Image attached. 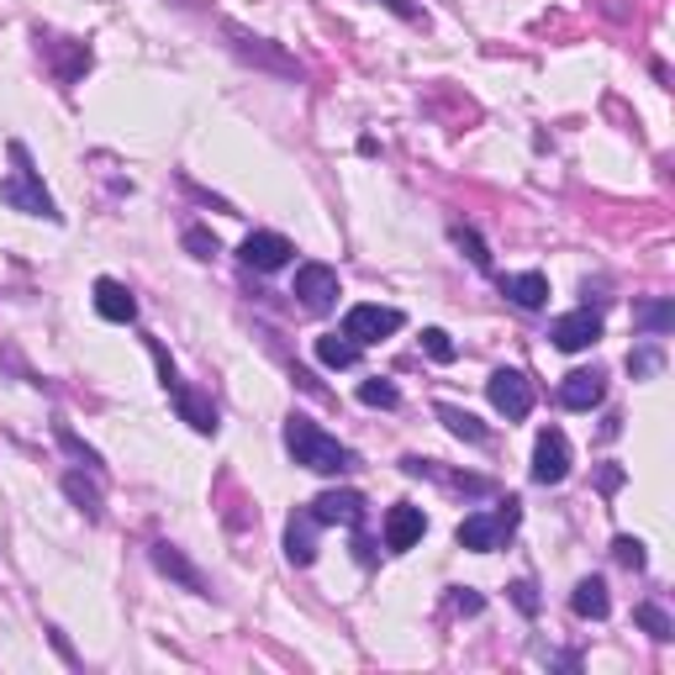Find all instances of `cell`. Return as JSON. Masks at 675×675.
<instances>
[{"label":"cell","instance_id":"6da1fadb","mask_svg":"<svg viewBox=\"0 0 675 675\" xmlns=\"http://www.w3.org/2000/svg\"><path fill=\"white\" fill-rule=\"evenodd\" d=\"M286 449H290V459H296L301 470H312V475H349V470H360V454H354L349 443H338L333 433H322L312 417H301V411L286 417Z\"/></svg>","mask_w":675,"mask_h":675},{"label":"cell","instance_id":"7a4b0ae2","mask_svg":"<svg viewBox=\"0 0 675 675\" xmlns=\"http://www.w3.org/2000/svg\"><path fill=\"white\" fill-rule=\"evenodd\" d=\"M11 159H17V169L0 180V201L11 206V212H22V217H43V222H58L64 212L53 206L49 185L38 180V169H32V159H26L22 143H11Z\"/></svg>","mask_w":675,"mask_h":675},{"label":"cell","instance_id":"3957f363","mask_svg":"<svg viewBox=\"0 0 675 675\" xmlns=\"http://www.w3.org/2000/svg\"><path fill=\"white\" fill-rule=\"evenodd\" d=\"M517 523H523V502L506 496V502L491 506V512H470L454 528V538H459V549H470V555H491V549H502L506 538H512Z\"/></svg>","mask_w":675,"mask_h":675},{"label":"cell","instance_id":"277c9868","mask_svg":"<svg viewBox=\"0 0 675 675\" xmlns=\"http://www.w3.org/2000/svg\"><path fill=\"white\" fill-rule=\"evenodd\" d=\"M222 38H227V49L238 53L243 64H254V69L275 74V79H307V69H301V58H290L280 43H269V38H254L248 26L238 22H222Z\"/></svg>","mask_w":675,"mask_h":675},{"label":"cell","instance_id":"5b68a950","mask_svg":"<svg viewBox=\"0 0 675 675\" xmlns=\"http://www.w3.org/2000/svg\"><path fill=\"white\" fill-rule=\"evenodd\" d=\"M407 328V312L401 307H381V301H360V307H349L343 312V338L349 343H381V338L401 333Z\"/></svg>","mask_w":675,"mask_h":675},{"label":"cell","instance_id":"8992f818","mask_svg":"<svg viewBox=\"0 0 675 675\" xmlns=\"http://www.w3.org/2000/svg\"><path fill=\"white\" fill-rule=\"evenodd\" d=\"M570 464H576V454H570L565 428H544L533 443V485H559L570 475Z\"/></svg>","mask_w":675,"mask_h":675},{"label":"cell","instance_id":"52a82bcc","mask_svg":"<svg viewBox=\"0 0 675 675\" xmlns=\"http://www.w3.org/2000/svg\"><path fill=\"white\" fill-rule=\"evenodd\" d=\"M307 312H333L338 301V269L322 265V259H307V265H296V290H290Z\"/></svg>","mask_w":675,"mask_h":675},{"label":"cell","instance_id":"ba28073f","mask_svg":"<svg viewBox=\"0 0 675 675\" xmlns=\"http://www.w3.org/2000/svg\"><path fill=\"white\" fill-rule=\"evenodd\" d=\"M238 259L254 269V275H275V269H286L290 259H296V243H290L286 233H265V227H259V233H248V238L238 243Z\"/></svg>","mask_w":675,"mask_h":675},{"label":"cell","instance_id":"9c48e42d","mask_svg":"<svg viewBox=\"0 0 675 675\" xmlns=\"http://www.w3.org/2000/svg\"><path fill=\"white\" fill-rule=\"evenodd\" d=\"M485 396H491V407L502 411L506 422H517V417L533 411V381L523 369H496V375L485 381Z\"/></svg>","mask_w":675,"mask_h":675},{"label":"cell","instance_id":"30bf717a","mask_svg":"<svg viewBox=\"0 0 675 675\" xmlns=\"http://www.w3.org/2000/svg\"><path fill=\"white\" fill-rule=\"evenodd\" d=\"M169 401H174V411H180V422H191L201 438H217V428H222L217 401H212L201 386H191V381H174V386H169Z\"/></svg>","mask_w":675,"mask_h":675},{"label":"cell","instance_id":"8fae6325","mask_svg":"<svg viewBox=\"0 0 675 675\" xmlns=\"http://www.w3.org/2000/svg\"><path fill=\"white\" fill-rule=\"evenodd\" d=\"M148 559H153V570H159V576H169L174 586H185L191 597H212V580H206L201 570H195L191 555H185L180 544H169V538H159V544L148 549Z\"/></svg>","mask_w":675,"mask_h":675},{"label":"cell","instance_id":"7c38bea8","mask_svg":"<svg viewBox=\"0 0 675 675\" xmlns=\"http://www.w3.org/2000/svg\"><path fill=\"white\" fill-rule=\"evenodd\" d=\"M307 512H312L322 528H333V523H343V528H364L369 502H364L360 491H322L317 502H307Z\"/></svg>","mask_w":675,"mask_h":675},{"label":"cell","instance_id":"4fadbf2b","mask_svg":"<svg viewBox=\"0 0 675 675\" xmlns=\"http://www.w3.org/2000/svg\"><path fill=\"white\" fill-rule=\"evenodd\" d=\"M559 354H580V349H591L597 338H602V312H591V307H576V312L555 317V328H549Z\"/></svg>","mask_w":675,"mask_h":675},{"label":"cell","instance_id":"5bb4252c","mask_svg":"<svg viewBox=\"0 0 675 675\" xmlns=\"http://www.w3.org/2000/svg\"><path fill=\"white\" fill-rule=\"evenodd\" d=\"M422 533H428V512L411 502H396L386 512V549L390 555H407V549H417L422 544Z\"/></svg>","mask_w":675,"mask_h":675},{"label":"cell","instance_id":"9a60e30c","mask_svg":"<svg viewBox=\"0 0 675 675\" xmlns=\"http://www.w3.org/2000/svg\"><path fill=\"white\" fill-rule=\"evenodd\" d=\"M90 301H96V317H100V322H117V328L138 322V296L121 286V280H111V275H100V280H96Z\"/></svg>","mask_w":675,"mask_h":675},{"label":"cell","instance_id":"2e32d148","mask_svg":"<svg viewBox=\"0 0 675 675\" xmlns=\"http://www.w3.org/2000/svg\"><path fill=\"white\" fill-rule=\"evenodd\" d=\"M602 396H607L602 369H570V375H565V386H559V407L591 411V407H602Z\"/></svg>","mask_w":675,"mask_h":675},{"label":"cell","instance_id":"e0dca14e","mask_svg":"<svg viewBox=\"0 0 675 675\" xmlns=\"http://www.w3.org/2000/svg\"><path fill=\"white\" fill-rule=\"evenodd\" d=\"M502 296L523 312H538V307H549V280L538 269H517V275H502Z\"/></svg>","mask_w":675,"mask_h":675},{"label":"cell","instance_id":"ac0fdd59","mask_svg":"<svg viewBox=\"0 0 675 675\" xmlns=\"http://www.w3.org/2000/svg\"><path fill=\"white\" fill-rule=\"evenodd\" d=\"M317 528H322V523H317L307 506H301V512H290V523H286V559L290 565H301V570H307V565L317 559Z\"/></svg>","mask_w":675,"mask_h":675},{"label":"cell","instance_id":"d6986e66","mask_svg":"<svg viewBox=\"0 0 675 675\" xmlns=\"http://www.w3.org/2000/svg\"><path fill=\"white\" fill-rule=\"evenodd\" d=\"M96 481H100V475H90V470H69V475H64V496H69V502L79 506L90 523H100V517H106V496H100Z\"/></svg>","mask_w":675,"mask_h":675},{"label":"cell","instance_id":"ffe728a7","mask_svg":"<svg viewBox=\"0 0 675 675\" xmlns=\"http://www.w3.org/2000/svg\"><path fill=\"white\" fill-rule=\"evenodd\" d=\"M570 612H576V618H591V623H602L607 612H612L607 580H602V576H580V580H576V591H570Z\"/></svg>","mask_w":675,"mask_h":675},{"label":"cell","instance_id":"44dd1931","mask_svg":"<svg viewBox=\"0 0 675 675\" xmlns=\"http://www.w3.org/2000/svg\"><path fill=\"white\" fill-rule=\"evenodd\" d=\"M433 411H438V422H443V428H449L454 438H464V443H475V449H481V443H491V428H485V422L475 417V411L449 407V401H438Z\"/></svg>","mask_w":675,"mask_h":675},{"label":"cell","instance_id":"7402d4cb","mask_svg":"<svg viewBox=\"0 0 675 675\" xmlns=\"http://www.w3.org/2000/svg\"><path fill=\"white\" fill-rule=\"evenodd\" d=\"M53 443H58V449H64V454L74 459V470H90V475H106V459H100L96 449L85 443V438L74 433L69 422H53Z\"/></svg>","mask_w":675,"mask_h":675},{"label":"cell","instance_id":"603a6c76","mask_svg":"<svg viewBox=\"0 0 675 675\" xmlns=\"http://www.w3.org/2000/svg\"><path fill=\"white\" fill-rule=\"evenodd\" d=\"M633 322H639V328H644L650 338H665L675 328V301H671V296L639 301V307H633Z\"/></svg>","mask_w":675,"mask_h":675},{"label":"cell","instance_id":"cb8c5ba5","mask_svg":"<svg viewBox=\"0 0 675 675\" xmlns=\"http://www.w3.org/2000/svg\"><path fill=\"white\" fill-rule=\"evenodd\" d=\"M633 623L644 628V633H650L654 644H671V639H675L671 612H665V607H660V602H639V607H633Z\"/></svg>","mask_w":675,"mask_h":675},{"label":"cell","instance_id":"d4e9b609","mask_svg":"<svg viewBox=\"0 0 675 675\" xmlns=\"http://www.w3.org/2000/svg\"><path fill=\"white\" fill-rule=\"evenodd\" d=\"M317 360L328 364V369H354V364H360V343L328 333V338H317Z\"/></svg>","mask_w":675,"mask_h":675},{"label":"cell","instance_id":"484cf974","mask_svg":"<svg viewBox=\"0 0 675 675\" xmlns=\"http://www.w3.org/2000/svg\"><path fill=\"white\" fill-rule=\"evenodd\" d=\"M660 364H665V349H660V338H650V343H639L628 354V375L633 381H650V375H660Z\"/></svg>","mask_w":675,"mask_h":675},{"label":"cell","instance_id":"4316f807","mask_svg":"<svg viewBox=\"0 0 675 675\" xmlns=\"http://www.w3.org/2000/svg\"><path fill=\"white\" fill-rule=\"evenodd\" d=\"M612 559H618L623 570H644V565H650V555H644V538L618 533V538H612Z\"/></svg>","mask_w":675,"mask_h":675},{"label":"cell","instance_id":"83f0119b","mask_svg":"<svg viewBox=\"0 0 675 675\" xmlns=\"http://www.w3.org/2000/svg\"><path fill=\"white\" fill-rule=\"evenodd\" d=\"M449 233H454V243L464 248V254H470V265H475V269H491V248L481 243V233H475V227H464V222H454Z\"/></svg>","mask_w":675,"mask_h":675},{"label":"cell","instance_id":"f1b7e54d","mask_svg":"<svg viewBox=\"0 0 675 675\" xmlns=\"http://www.w3.org/2000/svg\"><path fill=\"white\" fill-rule=\"evenodd\" d=\"M360 401H364V407L390 411V407H401V390L390 386V381H381V375H375V381H364V386H360Z\"/></svg>","mask_w":675,"mask_h":675},{"label":"cell","instance_id":"f546056e","mask_svg":"<svg viewBox=\"0 0 675 675\" xmlns=\"http://www.w3.org/2000/svg\"><path fill=\"white\" fill-rule=\"evenodd\" d=\"M180 243L191 248V259H217V254H222V243H217V233H212V227H185V233H180Z\"/></svg>","mask_w":675,"mask_h":675},{"label":"cell","instance_id":"4dcf8cb0","mask_svg":"<svg viewBox=\"0 0 675 675\" xmlns=\"http://www.w3.org/2000/svg\"><path fill=\"white\" fill-rule=\"evenodd\" d=\"M422 354H428V360H438V364H454V338L443 333V328H422Z\"/></svg>","mask_w":675,"mask_h":675},{"label":"cell","instance_id":"1f68e13d","mask_svg":"<svg viewBox=\"0 0 675 675\" xmlns=\"http://www.w3.org/2000/svg\"><path fill=\"white\" fill-rule=\"evenodd\" d=\"M506 597H512V607H517V612H523V618H538V586H533V580H512V586H506Z\"/></svg>","mask_w":675,"mask_h":675},{"label":"cell","instance_id":"d6a6232c","mask_svg":"<svg viewBox=\"0 0 675 675\" xmlns=\"http://www.w3.org/2000/svg\"><path fill=\"white\" fill-rule=\"evenodd\" d=\"M449 607L464 612V618H475V612H485V597L475 591V586H449Z\"/></svg>","mask_w":675,"mask_h":675},{"label":"cell","instance_id":"836d02e7","mask_svg":"<svg viewBox=\"0 0 675 675\" xmlns=\"http://www.w3.org/2000/svg\"><path fill=\"white\" fill-rule=\"evenodd\" d=\"M148 354H153V364H159V381H164V390H169L174 381H180V369H174V360L164 354V343H159V338H148Z\"/></svg>","mask_w":675,"mask_h":675},{"label":"cell","instance_id":"e575fe53","mask_svg":"<svg viewBox=\"0 0 675 675\" xmlns=\"http://www.w3.org/2000/svg\"><path fill=\"white\" fill-rule=\"evenodd\" d=\"M375 6H386V11H396L401 22H422V6H417V0H375Z\"/></svg>","mask_w":675,"mask_h":675},{"label":"cell","instance_id":"d590c367","mask_svg":"<svg viewBox=\"0 0 675 675\" xmlns=\"http://www.w3.org/2000/svg\"><path fill=\"white\" fill-rule=\"evenodd\" d=\"M623 481H628L623 464H602V470H597V485H602V496H612V491H618Z\"/></svg>","mask_w":675,"mask_h":675},{"label":"cell","instance_id":"8d00e7d4","mask_svg":"<svg viewBox=\"0 0 675 675\" xmlns=\"http://www.w3.org/2000/svg\"><path fill=\"white\" fill-rule=\"evenodd\" d=\"M49 639H53V650L64 654V660H69V665H79V654H74V650H69V639H64V633H58V628H53Z\"/></svg>","mask_w":675,"mask_h":675},{"label":"cell","instance_id":"74e56055","mask_svg":"<svg viewBox=\"0 0 675 675\" xmlns=\"http://www.w3.org/2000/svg\"><path fill=\"white\" fill-rule=\"evenodd\" d=\"M549 660H555L559 671H580V654H576V650H565V654H549Z\"/></svg>","mask_w":675,"mask_h":675},{"label":"cell","instance_id":"f35d334b","mask_svg":"<svg viewBox=\"0 0 675 675\" xmlns=\"http://www.w3.org/2000/svg\"><path fill=\"white\" fill-rule=\"evenodd\" d=\"M354 549H360V565H375V544L369 538H354Z\"/></svg>","mask_w":675,"mask_h":675}]
</instances>
